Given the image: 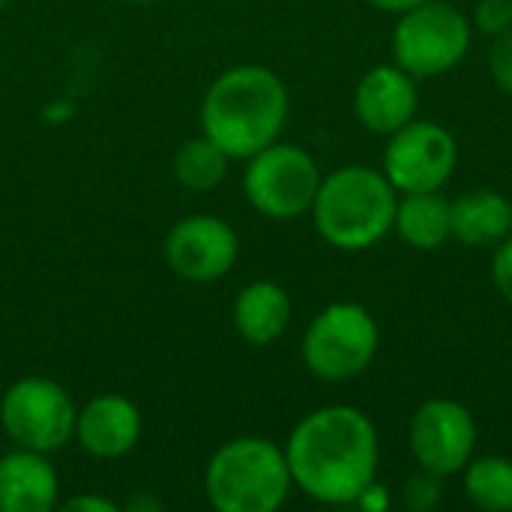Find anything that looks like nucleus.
<instances>
[{
  "label": "nucleus",
  "mask_w": 512,
  "mask_h": 512,
  "mask_svg": "<svg viewBox=\"0 0 512 512\" xmlns=\"http://www.w3.org/2000/svg\"><path fill=\"white\" fill-rule=\"evenodd\" d=\"M291 480L321 504H354L378 471V432L348 405L318 408L303 417L285 447Z\"/></svg>",
  "instance_id": "1"
},
{
  "label": "nucleus",
  "mask_w": 512,
  "mask_h": 512,
  "mask_svg": "<svg viewBox=\"0 0 512 512\" xmlns=\"http://www.w3.org/2000/svg\"><path fill=\"white\" fill-rule=\"evenodd\" d=\"M288 120V90L264 66L246 63L222 72L204 93L201 129L231 159H249L273 144Z\"/></svg>",
  "instance_id": "2"
},
{
  "label": "nucleus",
  "mask_w": 512,
  "mask_h": 512,
  "mask_svg": "<svg viewBox=\"0 0 512 512\" xmlns=\"http://www.w3.org/2000/svg\"><path fill=\"white\" fill-rule=\"evenodd\" d=\"M396 189L366 165H348L321 177L312 216L318 234L345 252H360L384 240L396 219Z\"/></svg>",
  "instance_id": "3"
},
{
  "label": "nucleus",
  "mask_w": 512,
  "mask_h": 512,
  "mask_svg": "<svg viewBox=\"0 0 512 512\" xmlns=\"http://www.w3.org/2000/svg\"><path fill=\"white\" fill-rule=\"evenodd\" d=\"M291 486L285 450L255 435L231 438L204 468V495L219 512L279 510Z\"/></svg>",
  "instance_id": "4"
},
{
  "label": "nucleus",
  "mask_w": 512,
  "mask_h": 512,
  "mask_svg": "<svg viewBox=\"0 0 512 512\" xmlns=\"http://www.w3.org/2000/svg\"><path fill=\"white\" fill-rule=\"evenodd\" d=\"M78 408L51 378H21L0 399V426L15 447L57 453L75 438Z\"/></svg>",
  "instance_id": "5"
},
{
  "label": "nucleus",
  "mask_w": 512,
  "mask_h": 512,
  "mask_svg": "<svg viewBox=\"0 0 512 512\" xmlns=\"http://www.w3.org/2000/svg\"><path fill=\"white\" fill-rule=\"evenodd\" d=\"M303 363L321 381L357 378L378 351V324L357 303L327 306L303 336Z\"/></svg>",
  "instance_id": "6"
},
{
  "label": "nucleus",
  "mask_w": 512,
  "mask_h": 512,
  "mask_svg": "<svg viewBox=\"0 0 512 512\" xmlns=\"http://www.w3.org/2000/svg\"><path fill=\"white\" fill-rule=\"evenodd\" d=\"M321 186L315 159L297 144H267L246 159L243 189L249 204L270 219H294L312 210Z\"/></svg>",
  "instance_id": "7"
},
{
  "label": "nucleus",
  "mask_w": 512,
  "mask_h": 512,
  "mask_svg": "<svg viewBox=\"0 0 512 512\" xmlns=\"http://www.w3.org/2000/svg\"><path fill=\"white\" fill-rule=\"evenodd\" d=\"M471 45L468 18L450 3H420L402 12L393 33L396 66L414 78H429L450 72Z\"/></svg>",
  "instance_id": "8"
},
{
  "label": "nucleus",
  "mask_w": 512,
  "mask_h": 512,
  "mask_svg": "<svg viewBox=\"0 0 512 512\" xmlns=\"http://www.w3.org/2000/svg\"><path fill=\"white\" fill-rule=\"evenodd\" d=\"M456 138L432 120H411L390 135L384 177L396 192H438L456 171Z\"/></svg>",
  "instance_id": "9"
},
{
  "label": "nucleus",
  "mask_w": 512,
  "mask_h": 512,
  "mask_svg": "<svg viewBox=\"0 0 512 512\" xmlns=\"http://www.w3.org/2000/svg\"><path fill=\"white\" fill-rule=\"evenodd\" d=\"M240 258L237 231L207 213H195L180 219L165 237V261L183 279L195 285L216 282L231 273Z\"/></svg>",
  "instance_id": "10"
},
{
  "label": "nucleus",
  "mask_w": 512,
  "mask_h": 512,
  "mask_svg": "<svg viewBox=\"0 0 512 512\" xmlns=\"http://www.w3.org/2000/svg\"><path fill=\"white\" fill-rule=\"evenodd\" d=\"M408 441L414 450V459L441 477L465 471V465L474 456L477 444V426L465 405L453 399H432L420 405V411L411 420Z\"/></svg>",
  "instance_id": "11"
},
{
  "label": "nucleus",
  "mask_w": 512,
  "mask_h": 512,
  "mask_svg": "<svg viewBox=\"0 0 512 512\" xmlns=\"http://www.w3.org/2000/svg\"><path fill=\"white\" fill-rule=\"evenodd\" d=\"M144 417L138 405L120 393H102L78 408L75 441L93 459H120L141 441Z\"/></svg>",
  "instance_id": "12"
},
{
  "label": "nucleus",
  "mask_w": 512,
  "mask_h": 512,
  "mask_svg": "<svg viewBox=\"0 0 512 512\" xmlns=\"http://www.w3.org/2000/svg\"><path fill=\"white\" fill-rule=\"evenodd\" d=\"M357 117L378 135H393L417 114V84L402 66H375L363 75L354 96Z\"/></svg>",
  "instance_id": "13"
},
{
  "label": "nucleus",
  "mask_w": 512,
  "mask_h": 512,
  "mask_svg": "<svg viewBox=\"0 0 512 512\" xmlns=\"http://www.w3.org/2000/svg\"><path fill=\"white\" fill-rule=\"evenodd\" d=\"M60 504V480L48 453L15 447L0 459V512H51Z\"/></svg>",
  "instance_id": "14"
},
{
  "label": "nucleus",
  "mask_w": 512,
  "mask_h": 512,
  "mask_svg": "<svg viewBox=\"0 0 512 512\" xmlns=\"http://www.w3.org/2000/svg\"><path fill=\"white\" fill-rule=\"evenodd\" d=\"M234 330L249 345H270L276 342L291 324V297L276 282H252L234 300Z\"/></svg>",
  "instance_id": "15"
},
{
  "label": "nucleus",
  "mask_w": 512,
  "mask_h": 512,
  "mask_svg": "<svg viewBox=\"0 0 512 512\" xmlns=\"http://www.w3.org/2000/svg\"><path fill=\"white\" fill-rule=\"evenodd\" d=\"M450 231L465 246H498L512 234V204L492 189H474L450 201Z\"/></svg>",
  "instance_id": "16"
},
{
  "label": "nucleus",
  "mask_w": 512,
  "mask_h": 512,
  "mask_svg": "<svg viewBox=\"0 0 512 512\" xmlns=\"http://www.w3.org/2000/svg\"><path fill=\"white\" fill-rule=\"evenodd\" d=\"M393 228L414 249H438L453 237L450 201H444L438 192H408L396 204Z\"/></svg>",
  "instance_id": "17"
},
{
  "label": "nucleus",
  "mask_w": 512,
  "mask_h": 512,
  "mask_svg": "<svg viewBox=\"0 0 512 512\" xmlns=\"http://www.w3.org/2000/svg\"><path fill=\"white\" fill-rule=\"evenodd\" d=\"M228 162L231 156L201 132L198 138H189L186 144H180V150L174 153V177L183 189L210 192L225 180Z\"/></svg>",
  "instance_id": "18"
},
{
  "label": "nucleus",
  "mask_w": 512,
  "mask_h": 512,
  "mask_svg": "<svg viewBox=\"0 0 512 512\" xmlns=\"http://www.w3.org/2000/svg\"><path fill=\"white\" fill-rule=\"evenodd\" d=\"M465 495L486 512H512V462L504 456H483L465 465Z\"/></svg>",
  "instance_id": "19"
},
{
  "label": "nucleus",
  "mask_w": 512,
  "mask_h": 512,
  "mask_svg": "<svg viewBox=\"0 0 512 512\" xmlns=\"http://www.w3.org/2000/svg\"><path fill=\"white\" fill-rule=\"evenodd\" d=\"M405 507L414 512H429L438 507L441 501V474L435 471H420L405 483V495H402Z\"/></svg>",
  "instance_id": "20"
},
{
  "label": "nucleus",
  "mask_w": 512,
  "mask_h": 512,
  "mask_svg": "<svg viewBox=\"0 0 512 512\" xmlns=\"http://www.w3.org/2000/svg\"><path fill=\"white\" fill-rule=\"evenodd\" d=\"M477 27L489 36H501L512 27V0H480Z\"/></svg>",
  "instance_id": "21"
},
{
  "label": "nucleus",
  "mask_w": 512,
  "mask_h": 512,
  "mask_svg": "<svg viewBox=\"0 0 512 512\" xmlns=\"http://www.w3.org/2000/svg\"><path fill=\"white\" fill-rule=\"evenodd\" d=\"M489 69L492 78L501 90L512 93V27L504 30L501 36H495L492 42V57H489Z\"/></svg>",
  "instance_id": "22"
},
{
  "label": "nucleus",
  "mask_w": 512,
  "mask_h": 512,
  "mask_svg": "<svg viewBox=\"0 0 512 512\" xmlns=\"http://www.w3.org/2000/svg\"><path fill=\"white\" fill-rule=\"evenodd\" d=\"M492 279H495V288L501 291V297L512 306V234L504 237L492 255Z\"/></svg>",
  "instance_id": "23"
},
{
  "label": "nucleus",
  "mask_w": 512,
  "mask_h": 512,
  "mask_svg": "<svg viewBox=\"0 0 512 512\" xmlns=\"http://www.w3.org/2000/svg\"><path fill=\"white\" fill-rule=\"evenodd\" d=\"M357 507H363L366 512H384L390 507V492L381 486V483H369L360 495H357V501H354Z\"/></svg>",
  "instance_id": "24"
},
{
  "label": "nucleus",
  "mask_w": 512,
  "mask_h": 512,
  "mask_svg": "<svg viewBox=\"0 0 512 512\" xmlns=\"http://www.w3.org/2000/svg\"><path fill=\"white\" fill-rule=\"evenodd\" d=\"M66 512H117L114 501H105L99 495H75L63 504Z\"/></svg>",
  "instance_id": "25"
},
{
  "label": "nucleus",
  "mask_w": 512,
  "mask_h": 512,
  "mask_svg": "<svg viewBox=\"0 0 512 512\" xmlns=\"http://www.w3.org/2000/svg\"><path fill=\"white\" fill-rule=\"evenodd\" d=\"M369 3L384 9V12H408V9H414L420 3H429V0H369Z\"/></svg>",
  "instance_id": "26"
},
{
  "label": "nucleus",
  "mask_w": 512,
  "mask_h": 512,
  "mask_svg": "<svg viewBox=\"0 0 512 512\" xmlns=\"http://www.w3.org/2000/svg\"><path fill=\"white\" fill-rule=\"evenodd\" d=\"M129 510L132 512H141V510H162V504L159 501H147V498H135V501H129Z\"/></svg>",
  "instance_id": "27"
},
{
  "label": "nucleus",
  "mask_w": 512,
  "mask_h": 512,
  "mask_svg": "<svg viewBox=\"0 0 512 512\" xmlns=\"http://www.w3.org/2000/svg\"><path fill=\"white\" fill-rule=\"evenodd\" d=\"M132 3H153V0H132Z\"/></svg>",
  "instance_id": "28"
}]
</instances>
